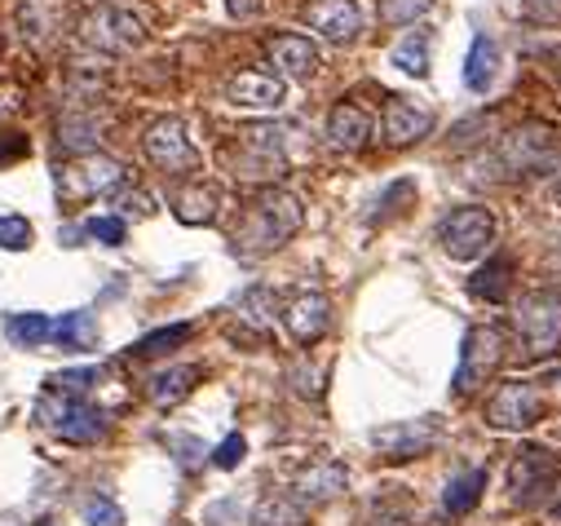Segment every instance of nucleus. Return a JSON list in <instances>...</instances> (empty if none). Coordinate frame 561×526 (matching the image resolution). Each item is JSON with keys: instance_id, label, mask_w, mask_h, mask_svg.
Here are the masks:
<instances>
[{"instance_id": "obj_1", "label": "nucleus", "mask_w": 561, "mask_h": 526, "mask_svg": "<svg viewBox=\"0 0 561 526\" xmlns=\"http://www.w3.org/2000/svg\"><path fill=\"white\" fill-rule=\"evenodd\" d=\"M301 221H306V208H301V199H297L293 191L261 186V191L243 204L239 226H234V235H230L234 256L256 261V256L278 252V248H284V243L301 230Z\"/></svg>"}, {"instance_id": "obj_2", "label": "nucleus", "mask_w": 561, "mask_h": 526, "mask_svg": "<svg viewBox=\"0 0 561 526\" xmlns=\"http://www.w3.org/2000/svg\"><path fill=\"white\" fill-rule=\"evenodd\" d=\"M561 164V138L557 128L543 119H526L508 134L495 138V147L482 156V169L504 182V178H530V173H548Z\"/></svg>"}, {"instance_id": "obj_3", "label": "nucleus", "mask_w": 561, "mask_h": 526, "mask_svg": "<svg viewBox=\"0 0 561 526\" xmlns=\"http://www.w3.org/2000/svg\"><path fill=\"white\" fill-rule=\"evenodd\" d=\"M513 332L526 363H552L561 358V293L557 288H530L513 306Z\"/></svg>"}, {"instance_id": "obj_4", "label": "nucleus", "mask_w": 561, "mask_h": 526, "mask_svg": "<svg viewBox=\"0 0 561 526\" xmlns=\"http://www.w3.org/2000/svg\"><path fill=\"white\" fill-rule=\"evenodd\" d=\"M288 128L278 124H248L234 134V142L226 147V169L243 182H274L288 169V151H284Z\"/></svg>"}, {"instance_id": "obj_5", "label": "nucleus", "mask_w": 561, "mask_h": 526, "mask_svg": "<svg viewBox=\"0 0 561 526\" xmlns=\"http://www.w3.org/2000/svg\"><path fill=\"white\" fill-rule=\"evenodd\" d=\"M557 482H561V456L552 447L526 443L508 460L504 487H508V504L513 508H539V504H548L552 491H557Z\"/></svg>"}, {"instance_id": "obj_6", "label": "nucleus", "mask_w": 561, "mask_h": 526, "mask_svg": "<svg viewBox=\"0 0 561 526\" xmlns=\"http://www.w3.org/2000/svg\"><path fill=\"white\" fill-rule=\"evenodd\" d=\"M36 416L58 443H71V447H93V443H102L111 434L106 412L93 408L89 399H58V393H45Z\"/></svg>"}, {"instance_id": "obj_7", "label": "nucleus", "mask_w": 561, "mask_h": 526, "mask_svg": "<svg viewBox=\"0 0 561 526\" xmlns=\"http://www.w3.org/2000/svg\"><path fill=\"white\" fill-rule=\"evenodd\" d=\"M504 350H508V336L504 328L495 323H478L465 332L460 341V367L451 376V389H456V399H469V393H478L504 363Z\"/></svg>"}, {"instance_id": "obj_8", "label": "nucleus", "mask_w": 561, "mask_h": 526, "mask_svg": "<svg viewBox=\"0 0 561 526\" xmlns=\"http://www.w3.org/2000/svg\"><path fill=\"white\" fill-rule=\"evenodd\" d=\"M54 186H58V199L62 204H89V199L111 195V191L124 186V164L111 160V156H102V151L71 156L67 164H58Z\"/></svg>"}, {"instance_id": "obj_9", "label": "nucleus", "mask_w": 561, "mask_h": 526, "mask_svg": "<svg viewBox=\"0 0 561 526\" xmlns=\"http://www.w3.org/2000/svg\"><path fill=\"white\" fill-rule=\"evenodd\" d=\"M76 36H80L84 49H93V54H111V58H115V54L142 49L147 27H142V19H137L133 10L98 5V10H89V14L76 23Z\"/></svg>"}, {"instance_id": "obj_10", "label": "nucleus", "mask_w": 561, "mask_h": 526, "mask_svg": "<svg viewBox=\"0 0 561 526\" xmlns=\"http://www.w3.org/2000/svg\"><path fill=\"white\" fill-rule=\"evenodd\" d=\"M443 438V416H411V421H389V425H376L367 434L371 451L389 465H407V460H420L425 451H434Z\"/></svg>"}, {"instance_id": "obj_11", "label": "nucleus", "mask_w": 561, "mask_h": 526, "mask_svg": "<svg viewBox=\"0 0 561 526\" xmlns=\"http://www.w3.org/2000/svg\"><path fill=\"white\" fill-rule=\"evenodd\" d=\"M438 243H443V252L451 261H482L491 252V243H495V217H491V208H482V204L451 208L443 217V226H438Z\"/></svg>"}, {"instance_id": "obj_12", "label": "nucleus", "mask_w": 561, "mask_h": 526, "mask_svg": "<svg viewBox=\"0 0 561 526\" xmlns=\"http://www.w3.org/2000/svg\"><path fill=\"white\" fill-rule=\"evenodd\" d=\"M142 151L147 160L169 173V178H191L199 169V151L191 142V128L178 119V115H160L147 134H142Z\"/></svg>"}, {"instance_id": "obj_13", "label": "nucleus", "mask_w": 561, "mask_h": 526, "mask_svg": "<svg viewBox=\"0 0 561 526\" xmlns=\"http://www.w3.org/2000/svg\"><path fill=\"white\" fill-rule=\"evenodd\" d=\"M543 416V393L530 380H500L486 399V425L500 434H526Z\"/></svg>"}, {"instance_id": "obj_14", "label": "nucleus", "mask_w": 561, "mask_h": 526, "mask_svg": "<svg viewBox=\"0 0 561 526\" xmlns=\"http://www.w3.org/2000/svg\"><path fill=\"white\" fill-rule=\"evenodd\" d=\"M278 319H284L288 336L297 345H319L332 328V301L319 293V288H301L284 301V310H278Z\"/></svg>"}, {"instance_id": "obj_15", "label": "nucleus", "mask_w": 561, "mask_h": 526, "mask_svg": "<svg viewBox=\"0 0 561 526\" xmlns=\"http://www.w3.org/2000/svg\"><path fill=\"white\" fill-rule=\"evenodd\" d=\"M430 128H434V111L420 102V98L393 93L385 102V111H380V134H385L389 147H415L420 138L430 134Z\"/></svg>"}, {"instance_id": "obj_16", "label": "nucleus", "mask_w": 561, "mask_h": 526, "mask_svg": "<svg viewBox=\"0 0 561 526\" xmlns=\"http://www.w3.org/2000/svg\"><path fill=\"white\" fill-rule=\"evenodd\" d=\"M306 27L314 36H323L328 45H354L363 36V10L354 5V0H310Z\"/></svg>"}, {"instance_id": "obj_17", "label": "nucleus", "mask_w": 561, "mask_h": 526, "mask_svg": "<svg viewBox=\"0 0 561 526\" xmlns=\"http://www.w3.org/2000/svg\"><path fill=\"white\" fill-rule=\"evenodd\" d=\"M265 58L278 80H314L319 76V45L297 32H278L265 41Z\"/></svg>"}, {"instance_id": "obj_18", "label": "nucleus", "mask_w": 561, "mask_h": 526, "mask_svg": "<svg viewBox=\"0 0 561 526\" xmlns=\"http://www.w3.org/2000/svg\"><path fill=\"white\" fill-rule=\"evenodd\" d=\"M345 482H350V473H345V465L341 460H310L297 478H293V487H288V495L297 500V504H306V508H319V504H332L341 491H345Z\"/></svg>"}, {"instance_id": "obj_19", "label": "nucleus", "mask_w": 561, "mask_h": 526, "mask_svg": "<svg viewBox=\"0 0 561 526\" xmlns=\"http://www.w3.org/2000/svg\"><path fill=\"white\" fill-rule=\"evenodd\" d=\"M288 98V84L274 71H239L226 80V102L239 111H278Z\"/></svg>"}, {"instance_id": "obj_20", "label": "nucleus", "mask_w": 561, "mask_h": 526, "mask_svg": "<svg viewBox=\"0 0 561 526\" xmlns=\"http://www.w3.org/2000/svg\"><path fill=\"white\" fill-rule=\"evenodd\" d=\"M14 27H19L23 45L45 49V45L62 32V0H19Z\"/></svg>"}, {"instance_id": "obj_21", "label": "nucleus", "mask_w": 561, "mask_h": 526, "mask_svg": "<svg viewBox=\"0 0 561 526\" xmlns=\"http://www.w3.org/2000/svg\"><path fill=\"white\" fill-rule=\"evenodd\" d=\"M328 142H332L336 151H345V156L363 151V147L371 142V115H367L358 102H336V106L328 111Z\"/></svg>"}, {"instance_id": "obj_22", "label": "nucleus", "mask_w": 561, "mask_h": 526, "mask_svg": "<svg viewBox=\"0 0 561 526\" xmlns=\"http://www.w3.org/2000/svg\"><path fill=\"white\" fill-rule=\"evenodd\" d=\"M500 71H504V54H500V45H495L486 32H478L473 45H469V58H465V84H469V93L486 98V93L495 89Z\"/></svg>"}, {"instance_id": "obj_23", "label": "nucleus", "mask_w": 561, "mask_h": 526, "mask_svg": "<svg viewBox=\"0 0 561 526\" xmlns=\"http://www.w3.org/2000/svg\"><path fill=\"white\" fill-rule=\"evenodd\" d=\"M195 385H199V367H195V363H173V367H160V371L147 380V399L169 412V408H178V403L191 399Z\"/></svg>"}, {"instance_id": "obj_24", "label": "nucleus", "mask_w": 561, "mask_h": 526, "mask_svg": "<svg viewBox=\"0 0 561 526\" xmlns=\"http://www.w3.org/2000/svg\"><path fill=\"white\" fill-rule=\"evenodd\" d=\"M217 213H221V191L213 182H186L173 195V217L182 226H213Z\"/></svg>"}, {"instance_id": "obj_25", "label": "nucleus", "mask_w": 561, "mask_h": 526, "mask_svg": "<svg viewBox=\"0 0 561 526\" xmlns=\"http://www.w3.org/2000/svg\"><path fill=\"white\" fill-rule=\"evenodd\" d=\"M482 491H486V469L482 465L451 473L447 487H443V513L447 517H469L482 504Z\"/></svg>"}, {"instance_id": "obj_26", "label": "nucleus", "mask_w": 561, "mask_h": 526, "mask_svg": "<svg viewBox=\"0 0 561 526\" xmlns=\"http://www.w3.org/2000/svg\"><path fill=\"white\" fill-rule=\"evenodd\" d=\"M248 526H310V508L297 504L288 491H270L252 504Z\"/></svg>"}, {"instance_id": "obj_27", "label": "nucleus", "mask_w": 561, "mask_h": 526, "mask_svg": "<svg viewBox=\"0 0 561 526\" xmlns=\"http://www.w3.org/2000/svg\"><path fill=\"white\" fill-rule=\"evenodd\" d=\"M98 134H102V124H98V115H89V111H71V115L58 119V147L71 151V156L98 151Z\"/></svg>"}, {"instance_id": "obj_28", "label": "nucleus", "mask_w": 561, "mask_h": 526, "mask_svg": "<svg viewBox=\"0 0 561 526\" xmlns=\"http://www.w3.org/2000/svg\"><path fill=\"white\" fill-rule=\"evenodd\" d=\"M508 284H513V261L495 256V261H486V266L473 271L469 297H478V301H486V306H500V301L508 297Z\"/></svg>"}, {"instance_id": "obj_29", "label": "nucleus", "mask_w": 561, "mask_h": 526, "mask_svg": "<svg viewBox=\"0 0 561 526\" xmlns=\"http://www.w3.org/2000/svg\"><path fill=\"white\" fill-rule=\"evenodd\" d=\"M389 62H393L402 76H411V80H425V76H430V32H407V36L393 45Z\"/></svg>"}, {"instance_id": "obj_30", "label": "nucleus", "mask_w": 561, "mask_h": 526, "mask_svg": "<svg viewBox=\"0 0 561 526\" xmlns=\"http://www.w3.org/2000/svg\"><path fill=\"white\" fill-rule=\"evenodd\" d=\"M191 323H173V328H156V332H147L142 341H133L128 345V354L133 358H164V354H173L178 345H186L191 341Z\"/></svg>"}, {"instance_id": "obj_31", "label": "nucleus", "mask_w": 561, "mask_h": 526, "mask_svg": "<svg viewBox=\"0 0 561 526\" xmlns=\"http://www.w3.org/2000/svg\"><path fill=\"white\" fill-rule=\"evenodd\" d=\"M49 336H54L62 350H84V345L98 341V323H93L89 310H71V315H62V319L49 328Z\"/></svg>"}, {"instance_id": "obj_32", "label": "nucleus", "mask_w": 561, "mask_h": 526, "mask_svg": "<svg viewBox=\"0 0 561 526\" xmlns=\"http://www.w3.org/2000/svg\"><path fill=\"white\" fill-rule=\"evenodd\" d=\"M434 10V0H376V19L385 27H411Z\"/></svg>"}, {"instance_id": "obj_33", "label": "nucleus", "mask_w": 561, "mask_h": 526, "mask_svg": "<svg viewBox=\"0 0 561 526\" xmlns=\"http://www.w3.org/2000/svg\"><path fill=\"white\" fill-rule=\"evenodd\" d=\"M98 367H67V371H54L45 385H49V393H58V399H84V393L98 385Z\"/></svg>"}, {"instance_id": "obj_34", "label": "nucleus", "mask_w": 561, "mask_h": 526, "mask_svg": "<svg viewBox=\"0 0 561 526\" xmlns=\"http://www.w3.org/2000/svg\"><path fill=\"white\" fill-rule=\"evenodd\" d=\"M49 328H54L49 315H14L10 319V341H19V345H45L49 341Z\"/></svg>"}, {"instance_id": "obj_35", "label": "nucleus", "mask_w": 561, "mask_h": 526, "mask_svg": "<svg viewBox=\"0 0 561 526\" xmlns=\"http://www.w3.org/2000/svg\"><path fill=\"white\" fill-rule=\"evenodd\" d=\"M32 239H36V230H32L27 217H19V213L0 217V248H5V252H27Z\"/></svg>"}, {"instance_id": "obj_36", "label": "nucleus", "mask_w": 561, "mask_h": 526, "mask_svg": "<svg viewBox=\"0 0 561 526\" xmlns=\"http://www.w3.org/2000/svg\"><path fill=\"white\" fill-rule=\"evenodd\" d=\"M80 513H84L89 526H124V508H119L111 495H89V500L80 504Z\"/></svg>"}, {"instance_id": "obj_37", "label": "nucleus", "mask_w": 561, "mask_h": 526, "mask_svg": "<svg viewBox=\"0 0 561 526\" xmlns=\"http://www.w3.org/2000/svg\"><path fill=\"white\" fill-rule=\"evenodd\" d=\"M84 235L98 239V243H106V248H115V243H124V221L119 217H93L84 226Z\"/></svg>"}, {"instance_id": "obj_38", "label": "nucleus", "mask_w": 561, "mask_h": 526, "mask_svg": "<svg viewBox=\"0 0 561 526\" xmlns=\"http://www.w3.org/2000/svg\"><path fill=\"white\" fill-rule=\"evenodd\" d=\"M243 451H248L243 434H230L226 443L213 447V465H217V469H239V465H243Z\"/></svg>"}, {"instance_id": "obj_39", "label": "nucleus", "mask_w": 561, "mask_h": 526, "mask_svg": "<svg viewBox=\"0 0 561 526\" xmlns=\"http://www.w3.org/2000/svg\"><path fill=\"white\" fill-rule=\"evenodd\" d=\"M115 208H119V213H115L119 221H124V217H147V213H151V199H147L142 191H133V195H119Z\"/></svg>"}, {"instance_id": "obj_40", "label": "nucleus", "mask_w": 561, "mask_h": 526, "mask_svg": "<svg viewBox=\"0 0 561 526\" xmlns=\"http://www.w3.org/2000/svg\"><path fill=\"white\" fill-rule=\"evenodd\" d=\"M522 10L539 23H552V19H561V0H522Z\"/></svg>"}, {"instance_id": "obj_41", "label": "nucleus", "mask_w": 561, "mask_h": 526, "mask_svg": "<svg viewBox=\"0 0 561 526\" xmlns=\"http://www.w3.org/2000/svg\"><path fill=\"white\" fill-rule=\"evenodd\" d=\"M221 5H226V14H230V19L248 23V19H256V14L265 10V0H221Z\"/></svg>"}, {"instance_id": "obj_42", "label": "nucleus", "mask_w": 561, "mask_h": 526, "mask_svg": "<svg viewBox=\"0 0 561 526\" xmlns=\"http://www.w3.org/2000/svg\"><path fill=\"white\" fill-rule=\"evenodd\" d=\"M367 526H411V517H407V513H398V508H376Z\"/></svg>"}, {"instance_id": "obj_43", "label": "nucleus", "mask_w": 561, "mask_h": 526, "mask_svg": "<svg viewBox=\"0 0 561 526\" xmlns=\"http://www.w3.org/2000/svg\"><path fill=\"white\" fill-rule=\"evenodd\" d=\"M0 526H23V522H19V513H0Z\"/></svg>"}, {"instance_id": "obj_44", "label": "nucleus", "mask_w": 561, "mask_h": 526, "mask_svg": "<svg viewBox=\"0 0 561 526\" xmlns=\"http://www.w3.org/2000/svg\"><path fill=\"white\" fill-rule=\"evenodd\" d=\"M552 517H557V522H561V500H557V504H552Z\"/></svg>"}, {"instance_id": "obj_45", "label": "nucleus", "mask_w": 561, "mask_h": 526, "mask_svg": "<svg viewBox=\"0 0 561 526\" xmlns=\"http://www.w3.org/2000/svg\"><path fill=\"white\" fill-rule=\"evenodd\" d=\"M557 213H561V182H557Z\"/></svg>"}, {"instance_id": "obj_46", "label": "nucleus", "mask_w": 561, "mask_h": 526, "mask_svg": "<svg viewBox=\"0 0 561 526\" xmlns=\"http://www.w3.org/2000/svg\"><path fill=\"white\" fill-rule=\"evenodd\" d=\"M36 526H54V522H36Z\"/></svg>"}]
</instances>
